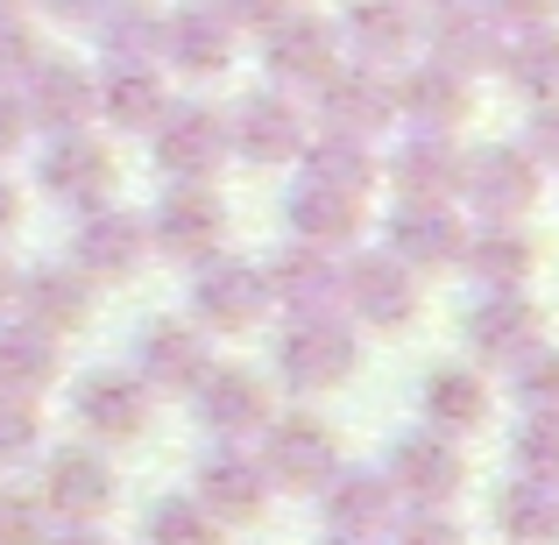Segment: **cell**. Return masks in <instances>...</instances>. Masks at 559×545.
Masks as SVG:
<instances>
[{
	"label": "cell",
	"mask_w": 559,
	"mask_h": 545,
	"mask_svg": "<svg viewBox=\"0 0 559 545\" xmlns=\"http://www.w3.org/2000/svg\"><path fill=\"white\" fill-rule=\"evenodd\" d=\"M361 362V341L347 327V312H319V319H284L276 333V376L290 382L298 396H319V390H341Z\"/></svg>",
	"instance_id": "cell-1"
},
{
	"label": "cell",
	"mask_w": 559,
	"mask_h": 545,
	"mask_svg": "<svg viewBox=\"0 0 559 545\" xmlns=\"http://www.w3.org/2000/svg\"><path fill=\"white\" fill-rule=\"evenodd\" d=\"M150 156L170 185H213L227 164V114L205 107V99H170L150 128Z\"/></svg>",
	"instance_id": "cell-2"
},
{
	"label": "cell",
	"mask_w": 559,
	"mask_h": 545,
	"mask_svg": "<svg viewBox=\"0 0 559 545\" xmlns=\"http://www.w3.org/2000/svg\"><path fill=\"white\" fill-rule=\"evenodd\" d=\"M262 475H270V489H298L312 496L319 482L341 467V439H333L326 418H312V411H270V425H262Z\"/></svg>",
	"instance_id": "cell-3"
},
{
	"label": "cell",
	"mask_w": 559,
	"mask_h": 545,
	"mask_svg": "<svg viewBox=\"0 0 559 545\" xmlns=\"http://www.w3.org/2000/svg\"><path fill=\"white\" fill-rule=\"evenodd\" d=\"M538 185H546V170L532 164L524 142H489V150L461 156V191L453 199H467L481 220H524L538 205Z\"/></svg>",
	"instance_id": "cell-4"
},
{
	"label": "cell",
	"mask_w": 559,
	"mask_h": 545,
	"mask_svg": "<svg viewBox=\"0 0 559 545\" xmlns=\"http://www.w3.org/2000/svg\"><path fill=\"white\" fill-rule=\"evenodd\" d=\"M191 327L205 333H248L270 319V291H262V262L241 256H205L191 262Z\"/></svg>",
	"instance_id": "cell-5"
},
{
	"label": "cell",
	"mask_w": 559,
	"mask_h": 545,
	"mask_svg": "<svg viewBox=\"0 0 559 545\" xmlns=\"http://www.w3.org/2000/svg\"><path fill=\"white\" fill-rule=\"evenodd\" d=\"M312 93H319V121H326L333 135L376 142L382 128L396 121V79H390V64H361V57H355V64H333Z\"/></svg>",
	"instance_id": "cell-6"
},
{
	"label": "cell",
	"mask_w": 559,
	"mask_h": 545,
	"mask_svg": "<svg viewBox=\"0 0 559 545\" xmlns=\"http://www.w3.org/2000/svg\"><path fill=\"white\" fill-rule=\"evenodd\" d=\"M382 475H390V489H396V503H411V510H439V503H453L461 496V482H467V461H461V439H447V433H404L390 447V461H382Z\"/></svg>",
	"instance_id": "cell-7"
},
{
	"label": "cell",
	"mask_w": 559,
	"mask_h": 545,
	"mask_svg": "<svg viewBox=\"0 0 559 545\" xmlns=\"http://www.w3.org/2000/svg\"><path fill=\"white\" fill-rule=\"evenodd\" d=\"M150 262V220L128 205H85L79 234H71V270H85L93 284H128Z\"/></svg>",
	"instance_id": "cell-8"
},
{
	"label": "cell",
	"mask_w": 559,
	"mask_h": 545,
	"mask_svg": "<svg viewBox=\"0 0 559 545\" xmlns=\"http://www.w3.org/2000/svg\"><path fill=\"white\" fill-rule=\"evenodd\" d=\"M341 64V28L312 8H284L270 28H262V71L276 79V93L290 85H319L326 71Z\"/></svg>",
	"instance_id": "cell-9"
},
{
	"label": "cell",
	"mask_w": 559,
	"mask_h": 545,
	"mask_svg": "<svg viewBox=\"0 0 559 545\" xmlns=\"http://www.w3.org/2000/svg\"><path fill=\"white\" fill-rule=\"evenodd\" d=\"M341 312H355L376 333H404L418 319V276L390 248H369V256H355L341 270Z\"/></svg>",
	"instance_id": "cell-10"
},
{
	"label": "cell",
	"mask_w": 559,
	"mask_h": 545,
	"mask_svg": "<svg viewBox=\"0 0 559 545\" xmlns=\"http://www.w3.org/2000/svg\"><path fill=\"white\" fill-rule=\"evenodd\" d=\"M36 503L50 510L57 524H99L114 510V467L99 447H57L43 461V482H36Z\"/></svg>",
	"instance_id": "cell-11"
},
{
	"label": "cell",
	"mask_w": 559,
	"mask_h": 545,
	"mask_svg": "<svg viewBox=\"0 0 559 545\" xmlns=\"http://www.w3.org/2000/svg\"><path fill=\"white\" fill-rule=\"evenodd\" d=\"M390 79H396V121H411L418 135H461L475 121V79H461L439 57H425L411 71H390Z\"/></svg>",
	"instance_id": "cell-12"
},
{
	"label": "cell",
	"mask_w": 559,
	"mask_h": 545,
	"mask_svg": "<svg viewBox=\"0 0 559 545\" xmlns=\"http://www.w3.org/2000/svg\"><path fill=\"white\" fill-rule=\"evenodd\" d=\"M150 248L178 262H205L227 248V205H219L213 185H170L150 213Z\"/></svg>",
	"instance_id": "cell-13"
},
{
	"label": "cell",
	"mask_w": 559,
	"mask_h": 545,
	"mask_svg": "<svg viewBox=\"0 0 559 545\" xmlns=\"http://www.w3.org/2000/svg\"><path fill=\"white\" fill-rule=\"evenodd\" d=\"M467 248V220L453 199H404L390 213V256L404 262L411 276H432V270H453Z\"/></svg>",
	"instance_id": "cell-14"
},
{
	"label": "cell",
	"mask_w": 559,
	"mask_h": 545,
	"mask_svg": "<svg viewBox=\"0 0 559 545\" xmlns=\"http://www.w3.org/2000/svg\"><path fill=\"white\" fill-rule=\"evenodd\" d=\"M467 355L496 362V368H518L524 355L546 347V319H538L532 291H481V305L467 312Z\"/></svg>",
	"instance_id": "cell-15"
},
{
	"label": "cell",
	"mask_w": 559,
	"mask_h": 545,
	"mask_svg": "<svg viewBox=\"0 0 559 545\" xmlns=\"http://www.w3.org/2000/svg\"><path fill=\"white\" fill-rule=\"evenodd\" d=\"M312 142V128H305L298 99L290 93H248L241 107L227 114V150L241 156V164H298V150Z\"/></svg>",
	"instance_id": "cell-16"
},
{
	"label": "cell",
	"mask_w": 559,
	"mask_h": 545,
	"mask_svg": "<svg viewBox=\"0 0 559 545\" xmlns=\"http://www.w3.org/2000/svg\"><path fill=\"white\" fill-rule=\"evenodd\" d=\"M114 178H121V164H114V150L93 135V128H79V135H50L43 156H36V185L50 191V199H64V205H107Z\"/></svg>",
	"instance_id": "cell-17"
},
{
	"label": "cell",
	"mask_w": 559,
	"mask_h": 545,
	"mask_svg": "<svg viewBox=\"0 0 559 545\" xmlns=\"http://www.w3.org/2000/svg\"><path fill=\"white\" fill-rule=\"evenodd\" d=\"M262 291H270V312L284 319H319V312H341V262L326 256V248H276L270 262H262Z\"/></svg>",
	"instance_id": "cell-18"
},
{
	"label": "cell",
	"mask_w": 559,
	"mask_h": 545,
	"mask_svg": "<svg viewBox=\"0 0 559 545\" xmlns=\"http://www.w3.org/2000/svg\"><path fill=\"white\" fill-rule=\"evenodd\" d=\"M234 43H241V28L219 14V0H185V8H164L156 57L170 71H185V79H213V71L234 64Z\"/></svg>",
	"instance_id": "cell-19"
},
{
	"label": "cell",
	"mask_w": 559,
	"mask_h": 545,
	"mask_svg": "<svg viewBox=\"0 0 559 545\" xmlns=\"http://www.w3.org/2000/svg\"><path fill=\"white\" fill-rule=\"evenodd\" d=\"M28 121L43 128V135H79V128L99 121V85L85 64H71V57H36L28 64Z\"/></svg>",
	"instance_id": "cell-20"
},
{
	"label": "cell",
	"mask_w": 559,
	"mask_h": 545,
	"mask_svg": "<svg viewBox=\"0 0 559 545\" xmlns=\"http://www.w3.org/2000/svg\"><path fill=\"white\" fill-rule=\"evenodd\" d=\"M8 312H22V327L64 341V333H79L85 319H93V276L71 270V262H43V270L14 276V305Z\"/></svg>",
	"instance_id": "cell-21"
},
{
	"label": "cell",
	"mask_w": 559,
	"mask_h": 545,
	"mask_svg": "<svg viewBox=\"0 0 559 545\" xmlns=\"http://www.w3.org/2000/svg\"><path fill=\"white\" fill-rule=\"evenodd\" d=\"M135 362H142L135 376L150 382V390L191 396V390H199V376L213 368V333L191 327V319H156V327H142Z\"/></svg>",
	"instance_id": "cell-22"
},
{
	"label": "cell",
	"mask_w": 559,
	"mask_h": 545,
	"mask_svg": "<svg viewBox=\"0 0 559 545\" xmlns=\"http://www.w3.org/2000/svg\"><path fill=\"white\" fill-rule=\"evenodd\" d=\"M312 496L326 510V532H341V538H376L396 524V489L382 467H333Z\"/></svg>",
	"instance_id": "cell-23"
},
{
	"label": "cell",
	"mask_w": 559,
	"mask_h": 545,
	"mask_svg": "<svg viewBox=\"0 0 559 545\" xmlns=\"http://www.w3.org/2000/svg\"><path fill=\"white\" fill-rule=\"evenodd\" d=\"M333 28H341V50H355L361 64H404L425 22L411 0H341Z\"/></svg>",
	"instance_id": "cell-24"
},
{
	"label": "cell",
	"mask_w": 559,
	"mask_h": 545,
	"mask_svg": "<svg viewBox=\"0 0 559 545\" xmlns=\"http://www.w3.org/2000/svg\"><path fill=\"white\" fill-rule=\"evenodd\" d=\"M79 425L99 439V447H128V439H142V425H150V382L128 376V368H99V376L79 382Z\"/></svg>",
	"instance_id": "cell-25"
},
{
	"label": "cell",
	"mask_w": 559,
	"mask_h": 545,
	"mask_svg": "<svg viewBox=\"0 0 559 545\" xmlns=\"http://www.w3.org/2000/svg\"><path fill=\"white\" fill-rule=\"evenodd\" d=\"M284 220H290V241L341 256V248H355L361 234H369V199H355V191H333V185L298 178V191H290V205H284Z\"/></svg>",
	"instance_id": "cell-26"
},
{
	"label": "cell",
	"mask_w": 559,
	"mask_h": 545,
	"mask_svg": "<svg viewBox=\"0 0 559 545\" xmlns=\"http://www.w3.org/2000/svg\"><path fill=\"white\" fill-rule=\"evenodd\" d=\"M191 411H199L205 433L219 439H248L270 425V382L255 368H205L199 390H191Z\"/></svg>",
	"instance_id": "cell-27"
},
{
	"label": "cell",
	"mask_w": 559,
	"mask_h": 545,
	"mask_svg": "<svg viewBox=\"0 0 559 545\" xmlns=\"http://www.w3.org/2000/svg\"><path fill=\"white\" fill-rule=\"evenodd\" d=\"M191 496L205 503V518H213V524H255L262 503H270V475H262L255 453L219 447V453H205V461H199V489H191Z\"/></svg>",
	"instance_id": "cell-28"
},
{
	"label": "cell",
	"mask_w": 559,
	"mask_h": 545,
	"mask_svg": "<svg viewBox=\"0 0 559 545\" xmlns=\"http://www.w3.org/2000/svg\"><path fill=\"white\" fill-rule=\"evenodd\" d=\"M418 36H432V57L453 64L461 79H475V71H489L496 57H503V22H496L481 0H439V14Z\"/></svg>",
	"instance_id": "cell-29"
},
{
	"label": "cell",
	"mask_w": 559,
	"mask_h": 545,
	"mask_svg": "<svg viewBox=\"0 0 559 545\" xmlns=\"http://www.w3.org/2000/svg\"><path fill=\"white\" fill-rule=\"evenodd\" d=\"M93 85H99V121L121 128V135H150L156 114L170 107L164 79H156V57H114Z\"/></svg>",
	"instance_id": "cell-30"
},
{
	"label": "cell",
	"mask_w": 559,
	"mask_h": 545,
	"mask_svg": "<svg viewBox=\"0 0 559 545\" xmlns=\"http://www.w3.org/2000/svg\"><path fill=\"white\" fill-rule=\"evenodd\" d=\"M461 262L475 270L481 291H524L538 276V241L518 227V220H481V227H467Z\"/></svg>",
	"instance_id": "cell-31"
},
{
	"label": "cell",
	"mask_w": 559,
	"mask_h": 545,
	"mask_svg": "<svg viewBox=\"0 0 559 545\" xmlns=\"http://www.w3.org/2000/svg\"><path fill=\"white\" fill-rule=\"evenodd\" d=\"M382 170H390L396 199H453L461 191V150H453V135H418L411 128Z\"/></svg>",
	"instance_id": "cell-32"
},
{
	"label": "cell",
	"mask_w": 559,
	"mask_h": 545,
	"mask_svg": "<svg viewBox=\"0 0 559 545\" xmlns=\"http://www.w3.org/2000/svg\"><path fill=\"white\" fill-rule=\"evenodd\" d=\"M418 404H425V425H432V433L467 439V433H481V418H489V382H481L475 368H439V376H425Z\"/></svg>",
	"instance_id": "cell-33"
},
{
	"label": "cell",
	"mask_w": 559,
	"mask_h": 545,
	"mask_svg": "<svg viewBox=\"0 0 559 545\" xmlns=\"http://www.w3.org/2000/svg\"><path fill=\"white\" fill-rule=\"evenodd\" d=\"M298 164H305V178L312 185H333V191H355V199H369L376 178H382V156H376V142H355V135H312L298 150Z\"/></svg>",
	"instance_id": "cell-34"
},
{
	"label": "cell",
	"mask_w": 559,
	"mask_h": 545,
	"mask_svg": "<svg viewBox=\"0 0 559 545\" xmlns=\"http://www.w3.org/2000/svg\"><path fill=\"white\" fill-rule=\"evenodd\" d=\"M57 382V341L36 327H0V396H28L36 404L43 390Z\"/></svg>",
	"instance_id": "cell-35"
},
{
	"label": "cell",
	"mask_w": 559,
	"mask_h": 545,
	"mask_svg": "<svg viewBox=\"0 0 559 545\" xmlns=\"http://www.w3.org/2000/svg\"><path fill=\"white\" fill-rule=\"evenodd\" d=\"M496 524H503L510 545H559V489L518 475L503 496H496Z\"/></svg>",
	"instance_id": "cell-36"
},
{
	"label": "cell",
	"mask_w": 559,
	"mask_h": 545,
	"mask_svg": "<svg viewBox=\"0 0 559 545\" xmlns=\"http://www.w3.org/2000/svg\"><path fill=\"white\" fill-rule=\"evenodd\" d=\"M496 64L510 71V85H518L524 99L546 107V99H559V28H518Z\"/></svg>",
	"instance_id": "cell-37"
},
{
	"label": "cell",
	"mask_w": 559,
	"mask_h": 545,
	"mask_svg": "<svg viewBox=\"0 0 559 545\" xmlns=\"http://www.w3.org/2000/svg\"><path fill=\"white\" fill-rule=\"evenodd\" d=\"M99 28V50L107 57H156V43H164V8L156 0H107V8L93 14Z\"/></svg>",
	"instance_id": "cell-38"
},
{
	"label": "cell",
	"mask_w": 559,
	"mask_h": 545,
	"mask_svg": "<svg viewBox=\"0 0 559 545\" xmlns=\"http://www.w3.org/2000/svg\"><path fill=\"white\" fill-rule=\"evenodd\" d=\"M142 532H150V545H219V524L205 518L199 496H164V503H150Z\"/></svg>",
	"instance_id": "cell-39"
},
{
	"label": "cell",
	"mask_w": 559,
	"mask_h": 545,
	"mask_svg": "<svg viewBox=\"0 0 559 545\" xmlns=\"http://www.w3.org/2000/svg\"><path fill=\"white\" fill-rule=\"evenodd\" d=\"M518 404H524V418H559V355L552 347H538V355H524L518 362Z\"/></svg>",
	"instance_id": "cell-40"
},
{
	"label": "cell",
	"mask_w": 559,
	"mask_h": 545,
	"mask_svg": "<svg viewBox=\"0 0 559 545\" xmlns=\"http://www.w3.org/2000/svg\"><path fill=\"white\" fill-rule=\"evenodd\" d=\"M510 461H518L524 482H546V489H559V418H532L518 433V447H510Z\"/></svg>",
	"instance_id": "cell-41"
},
{
	"label": "cell",
	"mask_w": 559,
	"mask_h": 545,
	"mask_svg": "<svg viewBox=\"0 0 559 545\" xmlns=\"http://www.w3.org/2000/svg\"><path fill=\"white\" fill-rule=\"evenodd\" d=\"M43 518H50V510H43L36 496L0 489V545H43V538H50V532H43Z\"/></svg>",
	"instance_id": "cell-42"
},
{
	"label": "cell",
	"mask_w": 559,
	"mask_h": 545,
	"mask_svg": "<svg viewBox=\"0 0 559 545\" xmlns=\"http://www.w3.org/2000/svg\"><path fill=\"white\" fill-rule=\"evenodd\" d=\"M43 57V43H36V28L22 22V14H0V85H14V79H28V64Z\"/></svg>",
	"instance_id": "cell-43"
},
{
	"label": "cell",
	"mask_w": 559,
	"mask_h": 545,
	"mask_svg": "<svg viewBox=\"0 0 559 545\" xmlns=\"http://www.w3.org/2000/svg\"><path fill=\"white\" fill-rule=\"evenodd\" d=\"M28 447H36V404L28 396H0V467L22 461Z\"/></svg>",
	"instance_id": "cell-44"
},
{
	"label": "cell",
	"mask_w": 559,
	"mask_h": 545,
	"mask_svg": "<svg viewBox=\"0 0 559 545\" xmlns=\"http://www.w3.org/2000/svg\"><path fill=\"white\" fill-rule=\"evenodd\" d=\"M390 545H467V532L439 510H411L404 524H390Z\"/></svg>",
	"instance_id": "cell-45"
},
{
	"label": "cell",
	"mask_w": 559,
	"mask_h": 545,
	"mask_svg": "<svg viewBox=\"0 0 559 545\" xmlns=\"http://www.w3.org/2000/svg\"><path fill=\"white\" fill-rule=\"evenodd\" d=\"M481 8L503 22V36H518V28H552L559 22V0H481Z\"/></svg>",
	"instance_id": "cell-46"
},
{
	"label": "cell",
	"mask_w": 559,
	"mask_h": 545,
	"mask_svg": "<svg viewBox=\"0 0 559 545\" xmlns=\"http://www.w3.org/2000/svg\"><path fill=\"white\" fill-rule=\"evenodd\" d=\"M28 135H36V121H28V99H22V85H0V156H14Z\"/></svg>",
	"instance_id": "cell-47"
},
{
	"label": "cell",
	"mask_w": 559,
	"mask_h": 545,
	"mask_svg": "<svg viewBox=\"0 0 559 545\" xmlns=\"http://www.w3.org/2000/svg\"><path fill=\"white\" fill-rule=\"evenodd\" d=\"M524 135H532V142H524V150H532V164L538 170H559V99H546V107L532 114V128H524Z\"/></svg>",
	"instance_id": "cell-48"
},
{
	"label": "cell",
	"mask_w": 559,
	"mask_h": 545,
	"mask_svg": "<svg viewBox=\"0 0 559 545\" xmlns=\"http://www.w3.org/2000/svg\"><path fill=\"white\" fill-rule=\"evenodd\" d=\"M284 8H298V0H219V14H227L234 28H255V36H262V28H270Z\"/></svg>",
	"instance_id": "cell-49"
},
{
	"label": "cell",
	"mask_w": 559,
	"mask_h": 545,
	"mask_svg": "<svg viewBox=\"0 0 559 545\" xmlns=\"http://www.w3.org/2000/svg\"><path fill=\"white\" fill-rule=\"evenodd\" d=\"M43 8H50L57 22H93V14L107 8V0H43Z\"/></svg>",
	"instance_id": "cell-50"
},
{
	"label": "cell",
	"mask_w": 559,
	"mask_h": 545,
	"mask_svg": "<svg viewBox=\"0 0 559 545\" xmlns=\"http://www.w3.org/2000/svg\"><path fill=\"white\" fill-rule=\"evenodd\" d=\"M14 227H22V191H14L8 178H0V241H8Z\"/></svg>",
	"instance_id": "cell-51"
},
{
	"label": "cell",
	"mask_w": 559,
	"mask_h": 545,
	"mask_svg": "<svg viewBox=\"0 0 559 545\" xmlns=\"http://www.w3.org/2000/svg\"><path fill=\"white\" fill-rule=\"evenodd\" d=\"M43 545H107V538H99V532H85V524H64V532H57V538H43Z\"/></svg>",
	"instance_id": "cell-52"
},
{
	"label": "cell",
	"mask_w": 559,
	"mask_h": 545,
	"mask_svg": "<svg viewBox=\"0 0 559 545\" xmlns=\"http://www.w3.org/2000/svg\"><path fill=\"white\" fill-rule=\"evenodd\" d=\"M14 276H22V270H14V262L0 256V312H8V305H14Z\"/></svg>",
	"instance_id": "cell-53"
},
{
	"label": "cell",
	"mask_w": 559,
	"mask_h": 545,
	"mask_svg": "<svg viewBox=\"0 0 559 545\" xmlns=\"http://www.w3.org/2000/svg\"><path fill=\"white\" fill-rule=\"evenodd\" d=\"M326 545H376V538H341V532H326Z\"/></svg>",
	"instance_id": "cell-54"
},
{
	"label": "cell",
	"mask_w": 559,
	"mask_h": 545,
	"mask_svg": "<svg viewBox=\"0 0 559 545\" xmlns=\"http://www.w3.org/2000/svg\"><path fill=\"white\" fill-rule=\"evenodd\" d=\"M28 8V0H0V14H22Z\"/></svg>",
	"instance_id": "cell-55"
},
{
	"label": "cell",
	"mask_w": 559,
	"mask_h": 545,
	"mask_svg": "<svg viewBox=\"0 0 559 545\" xmlns=\"http://www.w3.org/2000/svg\"><path fill=\"white\" fill-rule=\"evenodd\" d=\"M432 8H439V0H432Z\"/></svg>",
	"instance_id": "cell-56"
}]
</instances>
